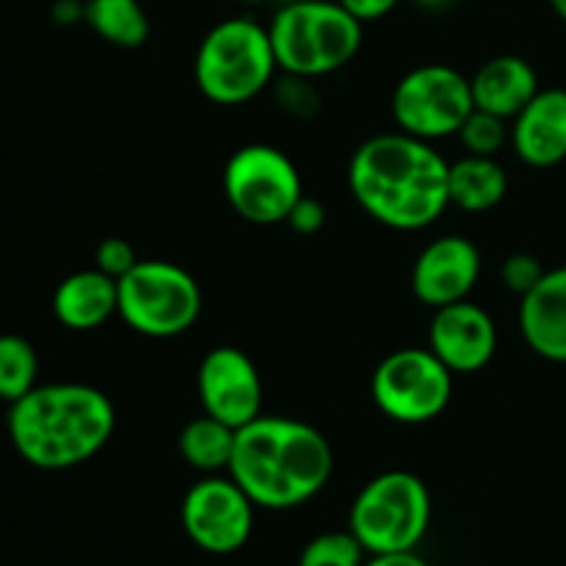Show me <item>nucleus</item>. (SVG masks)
Masks as SVG:
<instances>
[{
	"label": "nucleus",
	"instance_id": "6ab92c4d",
	"mask_svg": "<svg viewBox=\"0 0 566 566\" xmlns=\"http://www.w3.org/2000/svg\"><path fill=\"white\" fill-rule=\"evenodd\" d=\"M509 177L497 158L464 155L448 166V199L464 213H486L506 199Z\"/></svg>",
	"mask_w": 566,
	"mask_h": 566
},
{
	"label": "nucleus",
	"instance_id": "f3484780",
	"mask_svg": "<svg viewBox=\"0 0 566 566\" xmlns=\"http://www.w3.org/2000/svg\"><path fill=\"white\" fill-rule=\"evenodd\" d=\"M53 315L72 332H92L119 315V285L99 269L64 276L53 293Z\"/></svg>",
	"mask_w": 566,
	"mask_h": 566
},
{
	"label": "nucleus",
	"instance_id": "9d476101",
	"mask_svg": "<svg viewBox=\"0 0 566 566\" xmlns=\"http://www.w3.org/2000/svg\"><path fill=\"white\" fill-rule=\"evenodd\" d=\"M470 77L448 64H423L407 72L392 92V119L398 130L423 142L457 136L473 114Z\"/></svg>",
	"mask_w": 566,
	"mask_h": 566
},
{
	"label": "nucleus",
	"instance_id": "72a5a7b5",
	"mask_svg": "<svg viewBox=\"0 0 566 566\" xmlns=\"http://www.w3.org/2000/svg\"><path fill=\"white\" fill-rule=\"evenodd\" d=\"M238 3H265V0H238Z\"/></svg>",
	"mask_w": 566,
	"mask_h": 566
},
{
	"label": "nucleus",
	"instance_id": "aec40b11",
	"mask_svg": "<svg viewBox=\"0 0 566 566\" xmlns=\"http://www.w3.org/2000/svg\"><path fill=\"white\" fill-rule=\"evenodd\" d=\"M235 434L238 429H232V426L221 423L210 415H199L191 423L182 426L177 448H180V457L186 459L188 468L205 475L227 473L232 451H235Z\"/></svg>",
	"mask_w": 566,
	"mask_h": 566
},
{
	"label": "nucleus",
	"instance_id": "f8f14e48",
	"mask_svg": "<svg viewBox=\"0 0 566 566\" xmlns=\"http://www.w3.org/2000/svg\"><path fill=\"white\" fill-rule=\"evenodd\" d=\"M197 390L205 415L243 429L263 415V379L252 359L235 346L208 352L197 370Z\"/></svg>",
	"mask_w": 566,
	"mask_h": 566
},
{
	"label": "nucleus",
	"instance_id": "7ed1b4c3",
	"mask_svg": "<svg viewBox=\"0 0 566 566\" xmlns=\"http://www.w3.org/2000/svg\"><path fill=\"white\" fill-rule=\"evenodd\" d=\"M9 440L36 470H70L97 457L116 429L111 398L92 385H36L9 403Z\"/></svg>",
	"mask_w": 566,
	"mask_h": 566
},
{
	"label": "nucleus",
	"instance_id": "f03ea898",
	"mask_svg": "<svg viewBox=\"0 0 566 566\" xmlns=\"http://www.w3.org/2000/svg\"><path fill=\"white\" fill-rule=\"evenodd\" d=\"M329 440L304 420L260 415L238 429L227 473L254 506L282 512L313 501L332 479Z\"/></svg>",
	"mask_w": 566,
	"mask_h": 566
},
{
	"label": "nucleus",
	"instance_id": "a211bd4d",
	"mask_svg": "<svg viewBox=\"0 0 566 566\" xmlns=\"http://www.w3.org/2000/svg\"><path fill=\"white\" fill-rule=\"evenodd\" d=\"M470 88L475 108L512 122L536 97L539 77L520 55H497L470 77Z\"/></svg>",
	"mask_w": 566,
	"mask_h": 566
},
{
	"label": "nucleus",
	"instance_id": "2f4dec72",
	"mask_svg": "<svg viewBox=\"0 0 566 566\" xmlns=\"http://www.w3.org/2000/svg\"><path fill=\"white\" fill-rule=\"evenodd\" d=\"M412 3L420 6V9H426V11H446V9H451L457 0H412Z\"/></svg>",
	"mask_w": 566,
	"mask_h": 566
},
{
	"label": "nucleus",
	"instance_id": "412c9836",
	"mask_svg": "<svg viewBox=\"0 0 566 566\" xmlns=\"http://www.w3.org/2000/svg\"><path fill=\"white\" fill-rule=\"evenodd\" d=\"M94 33L116 48H142L149 36V17L138 0H86V17Z\"/></svg>",
	"mask_w": 566,
	"mask_h": 566
},
{
	"label": "nucleus",
	"instance_id": "c756f323",
	"mask_svg": "<svg viewBox=\"0 0 566 566\" xmlns=\"http://www.w3.org/2000/svg\"><path fill=\"white\" fill-rule=\"evenodd\" d=\"M86 17V3L81 0H55L53 6V20L61 25H72V22L83 20Z\"/></svg>",
	"mask_w": 566,
	"mask_h": 566
},
{
	"label": "nucleus",
	"instance_id": "0eeeda50",
	"mask_svg": "<svg viewBox=\"0 0 566 566\" xmlns=\"http://www.w3.org/2000/svg\"><path fill=\"white\" fill-rule=\"evenodd\" d=\"M119 285V318L155 340L191 329L202 313L199 282L169 260H138Z\"/></svg>",
	"mask_w": 566,
	"mask_h": 566
},
{
	"label": "nucleus",
	"instance_id": "7c9ffc66",
	"mask_svg": "<svg viewBox=\"0 0 566 566\" xmlns=\"http://www.w3.org/2000/svg\"><path fill=\"white\" fill-rule=\"evenodd\" d=\"M365 566H431L418 556L415 551L409 553H387V556H370Z\"/></svg>",
	"mask_w": 566,
	"mask_h": 566
},
{
	"label": "nucleus",
	"instance_id": "c85d7f7f",
	"mask_svg": "<svg viewBox=\"0 0 566 566\" xmlns=\"http://www.w3.org/2000/svg\"><path fill=\"white\" fill-rule=\"evenodd\" d=\"M337 3L346 11H352L365 25V22H376L390 14V11H396L401 0H337Z\"/></svg>",
	"mask_w": 566,
	"mask_h": 566
},
{
	"label": "nucleus",
	"instance_id": "ddd939ff",
	"mask_svg": "<svg viewBox=\"0 0 566 566\" xmlns=\"http://www.w3.org/2000/svg\"><path fill=\"white\" fill-rule=\"evenodd\" d=\"M429 348L451 374H479L495 357L497 326L484 307L462 298L434 310Z\"/></svg>",
	"mask_w": 566,
	"mask_h": 566
},
{
	"label": "nucleus",
	"instance_id": "4be33fe9",
	"mask_svg": "<svg viewBox=\"0 0 566 566\" xmlns=\"http://www.w3.org/2000/svg\"><path fill=\"white\" fill-rule=\"evenodd\" d=\"M36 348L20 335H0V401H20L36 387Z\"/></svg>",
	"mask_w": 566,
	"mask_h": 566
},
{
	"label": "nucleus",
	"instance_id": "bb28decb",
	"mask_svg": "<svg viewBox=\"0 0 566 566\" xmlns=\"http://www.w3.org/2000/svg\"><path fill=\"white\" fill-rule=\"evenodd\" d=\"M285 224L304 238L315 235V232L324 230V224H326L324 205H321L318 199H313L304 193V197L293 205V210H291V216H287Z\"/></svg>",
	"mask_w": 566,
	"mask_h": 566
},
{
	"label": "nucleus",
	"instance_id": "9b49d317",
	"mask_svg": "<svg viewBox=\"0 0 566 566\" xmlns=\"http://www.w3.org/2000/svg\"><path fill=\"white\" fill-rule=\"evenodd\" d=\"M182 531L205 553L230 556L252 536L254 503L230 473L205 475L182 497Z\"/></svg>",
	"mask_w": 566,
	"mask_h": 566
},
{
	"label": "nucleus",
	"instance_id": "393cba45",
	"mask_svg": "<svg viewBox=\"0 0 566 566\" xmlns=\"http://www.w3.org/2000/svg\"><path fill=\"white\" fill-rule=\"evenodd\" d=\"M545 271L547 269L534 258V254L517 252L501 265V280H503V285L514 293V296L523 298L525 293L534 291V287L539 285V280L545 276Z\"/></svg>",
	"mask_w": 566,
	"mask_h": 566
},
{
	"label": "nucleus",
	"instance_id": "a878e982",
	"mask_svg": "<svg viewBox=\"0 0 566 566\" xmlns=\"http://www.w3.org/2000/svg\"><path fill=\"white\" fill-rule=\"evenodd\" d=\"M136 263V249L125 238H105V241H99L97 252H94V269L114 276V280H122Z\"/></svg>",
	"mask_w": 566,
	"mask_h": 566
},
{
	"label": "nucleus",
	"instance_id": "1a4fd4ad",
	"mask_svg": "<svg viewBox=\"0 0 566 566\" xmlns=\"http://www.w3.org/2000/svg\"><path fill=\"white\" fill-rule=\"evenodd\" d=\"M453 392V374L426 348H398L374 370L370 396L385 418L403 426L431 423L446 412Z\"/></svg>",
	"mask_w": 566,
	"mask_h": 566
},
{
	"label": "nucleus",
	"instance_id": "4468645a",
	"mask_svg": "<svg viewBox=\"0 0 566 566\" xmlns=\"http://www.w3.org/2000/svg\"><path fill=\"white\" fill-rule=\"evenodd\" d=\"M481 276V254L464 235H442L418 254L412 269V291L426 307L440 310L446 304L470 296Z\"/></svg>",
	"mask_w": 566,
	"mask_h": 566
},
{
	"label": "nucleus",
	"instance_id": "dca6fc26",
	"mask_svg": "<svg viewBox=\"0 0 566 566\" xmlns=\"http://www.w3.org/2000/svg\"><path fill=\"white\" fill-rule=\"evenodd\" d=\"M517 321L531 352L566 365V265L547 269L539 285L520 298Z\"/></svg>",
	"mask_w": 566,
	"mask_h": 566
},
{
	"label": "nucleus",
	"instance_id": "5701e85b",
	"mask_svg": "<svg viewBox=\"0 0 566 566\" xmlns=\"http://www.w3.org/2000/svg\"><path fill=\"white\" fill-rule=\"evenodd\" d=\"M468 155H481V158H497L506 144H512V125L495 114L473 108V114L464 119L462 130L457 133Z\"/></svg>",
	"mask_w": 566,
	"mask_h": 566
},
{
	"label": "nucleus",
	"instance_id": "f257e3e1",
	"mask_svg": "<svg viewBox=\"0 0 566 566\" xmlns=\"http://www.w3.org/2000/svg\"><path fill=\"white\" fill-rule=\"evenodd\" d=\"M448 160L431 142L409 133H381L357 147L348 186L359 208L398 232L426 230L448 208Z\"/></svg>",
	"mask_w": 566,
	"mask_h": 566
},
{
	"label": "nucleus",
	"instance_id": "39448f33",
	"mask_svg": "<svg viewBox=\"0 0 566 566\" xmlns=\"http://www.w3.org/2000/svg\"><path fill=\"white\" fill-rule=\"evenodd\" d=\"M280 70L269 25L230 17L205 33L193 59L197 86L210 103L243 105L258 97Z\"/></svg>",
	"mask_w": 566,
	"mask_h": 566
},
{
	"label": "nucleus",
	"instance_id": "cd10ccee",
	"mask_svg": "<svg viewBox=\"0 0 566 566\" xmlns=\"http://www.w3.org/2000/svg\"><path fill=\"white\" fill-rule=\"evenodd\" d=\"M282 108H287L291 114L310 116L318 108V94L310 86V77H293L287 75V83L280 88Z\"/></svg>",
	"mask_w": 566,
	"mask_h": 566
},
{
	"label": "nucleus",
	"instance_id": "473e14b6",
	"mask_svg": "<svg viewBox=\"0 0 566 566\" xmlns=\"http://www.w3.org/2000/svg\"><path fill=\"white\" fill-rule=\"evenodd\" d=\"M551 6H553V11H556L558 20L566 22V0H551Z\"/></svg>",
	"mask_w": 566,
	"mask_h": 566
},
{
	"label": "nucleus",
	"instance_id": "b1692460",
	"mask_svg": "<svg viewBox=\"0 0 566 566\" xmlns=\"http://www.w3.org/2000/svg\"><path fill=\"white\" fill-rule=\"evenodd\" d=\"M368 553L352 531L318 534L298 556V566H365Z\"/></svg>",
	"mask_w": 566,
	"mask_h": 566
},
{
	"label": "nucleus",
	"instance_id": "6e6552de",
	"mask_svg": "<svg viewBox=\"0 0 566 566\" xmlns=\"http://www.w3.org/2000/svg\"><path fill=\"white\" fill-rule=\"evenodd\" d=\"M224 197L243 221L258 227L285 224L304 197L293 160L271 144H247L224 166Z\"/></svg>",
	"mask_w": 566,
	"mask_h": 566
},
{
	"label": "nucleus",
	"instance_id": "2eb2a0df",
	"mask_svg": "<svg viewBox=\"0 0 566 566\" xmlns=\"http://www.w3.org/2000/svg\"><path fill=\"white\" fill-rule=\"evenodd\" d=\"M512 149L534 169H551L566 160V88H539L514 116Z\"/></svg>",
	"mask_w": 566,
	"mask_h": 566
},
{
	"label": "nucleus",
	"instance_id": "423d86ee",
	"mask_svg": "<svg viewBox=\"0 0 566 566\" xmlns=\"http://www.w3.org/2000/svg\"><path fill=\"white\" fill-rule=\"evenodd\" d=\"M431 523V495L407 470L376 475L359 490L348 512V531L368 556L418 551Z\"/></svg>",
	"mask_w": 566,
	"mask_h": 566
},
{
	"label": "nucleus",
	"instance_id": "20e7f679",
	"mask_svg": "<svg viewBox=\"0 0 566 566\" xmlns=\"http://www.w3.org/2000/svg\"><path fill=\"white\" fill-rule=\"evenodd\" d=\"M276 64L293 77H324L357 59L363 22L337 0H293L269 22Z\"/></svg>",
	"mask_w": 566,
	"mask_h": 566
}]
</instances>
